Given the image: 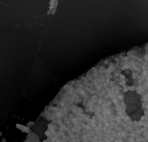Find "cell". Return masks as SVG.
Wrapping results in <instances>:
<instances>
[{"label": "cell", "mask_w": 148, "mask_h": 142, "mask_svg": "<svg viewBox=\"0 0 148 142\" xmlns=\"http://www.w3.org/2000/svg\"><path fill=\"white\" fill-rule=\"evenodd\" d=\"M125 103L127 115L133 121H138L145 115V109L142 107L141 95L136 91H128L125 94Z\"/></svg>", "instance_id": "1"}]
</instances>
